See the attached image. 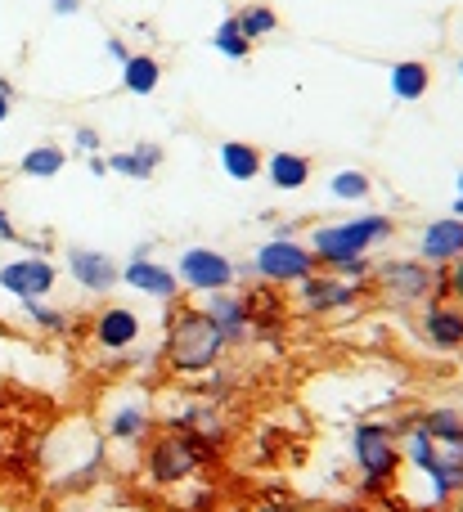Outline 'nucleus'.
Returning a JSON list of instances; mask_svg holds the SVG:
<instances>
[{
  "mask_svg": "<svg viewBox=\"0 0 463 512\" xmlns=\"http://www.w3.org/2000/svg\"><path fill=\"white\" fill-rule=\"evenodd\" d=\"M419 423L428 427V436L437 445H446V441H455V436L463 432V409L455 405H441V409H428V414H419Z\"/></svg>",
  "mask_w": 463,
  "mask_h": 512,
  "instance_id": "obj_26",
  "label": "nucleus"
},
{
  "mask_svg": "<svg viewBox=\"0 0 463 512\" xmlns=\"http://www.w3.org/2000/svg\"><path fill=\"white\" fill-rule=\"evenodd\" d=\"M450 301H459L463 306V256L450 265Z\"/></svg>",
  "mask_w": 463,
  "mask_h": 512,
  "instance_id": "obj_30",
  "label": "nucleus"
},
{
  "mask_svg": "<svg viewBox=\"0 0 463 512\" xmlns=\"http://www.w3.org/2000/svg\"><path fill=\"white\" fill-rule=\"evenodd\" d=\"M54 283H59V265L50 256H9L0 261V292H9L14 301H50Z\"/></svg>",
  "mask_w": 463,
  "mask_h": 512,
  "instance_id": "obj_9",
  "label": "nucleus"
},
{
  "mask_svg": "<svg viewBox=\"0 0 463 512\" xmlns=\"http://www.w3.org/2000/svg\"><path fill=\"white\" fill-rule=\"evenodd\" d=\"M463 256V221L459 216H441L419 230V261L432 270H450Z\"/></svg>",
  "mask_w": 463,
  "mask_h": 512,
  "instance_id": "obj_14",
  "label": "nucleus"
},
{
  "mask_svg": "<svg viewBox=\"0 0 463 512\" xmlns=\"http://www.w3.org/2000/svg\"><path fill=\"white\" fill-rule=\"evenodd\" d=\"M329 194L338 198V203H369V198H374V180L356 167H342L329 176Z\"/></svg>",
  "mask_w": 463,
  "mask_h": 512,
  "instance_id": "obj_24",
  "label": "nucleus"
},
{
  "mask_svg": "<svg viewBox=\"0 0 463 512\" xmlns=\"http://www.w3.org/2000/svg\"><path fill=\"white\" fill-rule=\"evenodd\" d=\"M419 328L437 351H459L463 346V306L459 301H428Z\"/></svg>",
  "mask_w": 463,
  "mask_h": 512,
  "instance_id": "obj_15",
  "label": "nucleus"
},
{
  "mask_svg": "<svg viewBox=\"0 0 463 512\" xmlns=\"http://www.w3.org/2000/svg\"><path fill=\"white\" fill-rule=\"evenodd\" d=\"M104 50H108V59H113V63H126V59H131V50H126V41H122V36H108V41H104Z\"/></svg>",
  "mask_w": 463,
  "mask_h": 512,
  "instance_id": "obj_32",
  "label": "nucleus"
},
{
  "mask_svg": "<svg viewBox=\"0 0 463 512\" xmlns=\"http://www.w3.org/2000/svg\"><path fill=\"white\" fill-rule=\"evenodd\" d=\"M63 270H68V279L77 283L81 292H90V297H104V292H113L117 283H122V265L99 248H68L63 252Z\"/></svg>",
  "mask_w": 463,
  "mask_h": 512,
  "instance_id": "obj_10",
  "label": "nucleus"
},
{
  "mask_svg": "<svg viewBox=\"0 0 463 512\" xmlns=\"http://www.w3.org/2000/svg\"><path fill=\"white\" fill-rule=\"evenodd\" d=\"M162 328H167V333H162V360H167V369L176 373V378H203V373H212L216 364H221L225 337H221V328L203 315V306L176 301V306H167V315H162Z\"/></svg>",
  "mask_w": 463,
  "mask_h": 512,
  "instance_id": "obj_1",
  "label": "nucleus"
},
{
  "mask_svg": "<svg viewBox=\"0 0 463 512\" xmlns=\"http://www.w3.org/2000/svg\"><path fill=\"white\" fill-rule=\"evenodd\" d=\"M216 162H221V171L230 180L248 185V180L261 176V167H266V153H261L257 144H248V140H225L221 149H216Z\"/></svg>",
  "mask_w": 463,
  "mask_h": 512,
  "instance_id": "obj_20",
  "label": "nucleus"
},
{
  "mask_svg": "<svg viewBox=\"0 0 463 512\" xmlns=\"http://www.w3.org/2000/svg\"><path fill=\"white\" fill-rule=\"evenodd\" d=\"M351 454H356V468L365 472V490H383L401 477V436L383 418L351 427Z\"/></svg>",
  "mask_w": 463,
  "mask_h": 512,
  "instance_id": "obj_4",
  "label": "nucleus"
},
{
  "mask_svg": "<svg viewBox=\"0 0 463 512\" xmlns=\"http://www.w3.org/2000/svg\"><path fill=\"white\" fill-rule=\"evenodd\" d=\"M153 432V409L144 396H126L108 418V441L117 445H144Z\"/></svg>",
  "mask_w": 463,
  "mask_h": 512,
  "instance_id": "obj_17",
  "label": "nucleus"
},
{
  "mask_svg": "<svg viewBox=\"0 0 463 512\" xmlns=\"http://www.w3.org/2000/svg\"><path fill=\"white\" fill-rule=\"evenodd\" d=\"M203 315L221 328L225 346H243L252 342V310H248V292H207L203 297Z\"/></svg>",
  "mask_w": 463,
  "mask_h": 512,
  "instance_id": "obj_13",
  "label": "nucleus"
},
{
  "mask_svg": "<svg viewBox=\"0 0 463 512\" xmlns=\"http://www.w3.org/2000/svg\"><path fill=\"white\" fill-rule=\"evenodd\" d=\"M252 512H306V508H293V504H261V508H252Z\"/></svg>",
  "mask_w": 463,
  "mask_h": 512,
  "instance_id": "obj_36",
  "label": "nucleus"
},
{
  "mask_svg": "<svg viewBox=\"0 0 463 512\" xmlns=\"http://www.w3.org/2000/svg\"><path fill=\"white\" fill-rule=\"evenodd\" d=\"M162 86V59L158 54H131L122 63V90L126 95H153Z\"/></svg>",
  "mask_w": 463,
  "mask_h": 512,
  "instance_id": "obj_21",
  "label": "nucleus"
},
{
  "mask_svg": "<svg viewBox=\"0 0 463 512\" xmlns=\"http://www.w3.org/2000/svg\"><path fill=\"white\" fill-rule=\"evenodd\" d=\"M63 167H68V149H59V144H36L18 158V176L27 180H59Z\"/></svg>",
  "mask_w": 463,
  "mask_h": 512,
  "instance_id": "obj_22",
  "label": "nucleus"
},
{
  "mask_svg": "<svg viewBox=\"0 0 463 512\" xmlns=\"http://www.w3.org/2000/svg\"><path fill=\"white\" fill-rule=\"evenodd\" d=\"M369 283L396 306H428L432 301V265H423L419 256H387L374 265Z\"/></svg>",
  "mask_w": 463,
  "mask_h": 512,
  "instance_id": "obj_6",
  "label": "nucleus"
},
{
  "mask_svg": "<svg viewBox=\"0 0 463 512\" xmlns=\"http://www.w3.org/2000/svg\"><path fill=\"white\" fill-rule=\"evenodd\" d=\"M176 279L185 292H198V297H207V292H225L239 283V265L230 261L225 252L216 248H203V243H194V248H185L176 256Z\"/></svg>",
  "mask_w": 463,
  "mask_h": 512,
  "instance_id": "obj_7",
  "label": "nucleus"
},
{
  "mask_svg": "<svg viewBox=\"0 0 463 512\" xmlns=\"http://www.w3.org/2000/svg\"><path fill=\"white\" fill-rule=\"evenodd\" d=\"M459 81H463V59H459Z\"/></svg>",
  "mask_w": 463,
  "mask_h": 512,
  "instance_id": "obj_39",
  "label": "nucleus"
},
{
  "mask_svg": "<svg viewBox=\"0 0 463 512\" xmlns=\"http://www.w3.org/2000/svg\"><path fill=\"white\" fill-rule=\"evenodd\" d=\"M77 9H81V0H54V14L59 18H72Z\"/></svg>",
  "mask_w": 463,
  "mask_h": 512,
  "instance_id": "obj_33",
  "label": "nucleus"
},
{
  "mask_svg": "<svg viewBox=\"0 0 463 512\" xmlns=\"http://www.w3.org/2000/svg\"><path fill=\"white\" fill-rule=\"evenodd\" d=\"M234 18H239L243 36H248L252 45H257V41H266V36H275V32H279V14H275V5H266V0H252V5H243Z\"/></svg>",
  "mask_w": 463,
  "mask_h": 512,
  "instance_id": "obj_23",
  "label": "nucleus"
},
{
  "mask_svg": "<svg viewBox=\"0 0 463 512\" xmlns=\"http://www.w3.org/2000/svg\"><path fill=\"white\" fill-rule=\"evenodd\" d=\"M86 167H90V176H108V162L104 158H86Z\"/></svg>",
  "mask_w": 463,
  "mask_h": 512,
  "instance_id": "obj_35",
  "label": "nucleus"
},
{
  "mask_svg": "<svg viewBox=\"0 0 463 512\" xmlns=\"http://www.w3.org/2000/svg\"><path fill=\"white\" fill-rule=\"evenodd\" d=\"M212 463V450H207L203 436L194 432H162L149 441V450H144V472H149L153 486L171 490V486H185V481H194L198 472Z\"/></svg>",
  "mask_w": 463,
  "mask_h": 512,
  "instance_id": "obj_3",
  "label": "nucleus"
},
{
  "mask_svg": "<svg viewBox=\"0 0 463 512\" xmlns=\"http://www.w3.org/2000/svg\"><path fill=\"white\" fill-rule=\"evenodd\" d=\"M162 144H153V140H144V144H135V149H117V153H108V171L113 176H126V180H153L158 176V167H162Z\"/></svg>",
  "mask_w": 463,
  "mask_h": 512,
  "instance_id": "obj_18",
  "label": "nucleus"
},
{
  "mask_svg": "<svg viewBox=\"0 0 463 512\" xmlns=\"http://www.w3.org/2000/svg\"><path fill=\"white\" fill-rule=\"evenodd\" d=\"M324 270H333L338 279H347V283H369L374 279V261H369V256H347V261H333V265H324Z\"/></svg>",
  "mask_w": 463,
  "mask_h": 512,
  "instance_id": "obj_28",
  "label": "nucleus"
},
{
  "mask_svg": "<svg viewBox=\"0 0 463 512\" xmlns=\"http://www.w3.org/2000/svg\"><path fill=\"white\" fill-rule=\"evenodd\" d=\"M140 337H144V319H140V310H131V306H104L90 319V342L108 355L131 351Z\"/></svg>",
  "mask_w": 463,
  "mask_h": 512,
  "instance_id": "obj_12",
  "label": "nucleus"
},
{
  "mask_svg": "<svg viewBox=\"0 0 463 512\" xmlns=\"http://www.w3.org/2000/svg\"><path fill=\"white\" fill-rule=\"evenodd\" d=\"M9 104H14V95H9V90H0V126L9 122Z\"/></svg>",
  "mask_w": 463,
  "mask_h": 512,
  "instance_id": "obj_34",
  "label": "nucleus"
},
{
  "mask_svg": "<svg viewBox=\"0 0 463 512\" xmlns=\"http://www.w3.org/2000/svg\"><path fill=\"white\" fill-rule=\"evenodd\" d=\"M212 45H216V54H225V59H234V63L252 59V41H248V36H243V27H239V18H234V14L216 23Z\"/></svg>",
  "mask_w": 463,
  "mask_h": 512,
  "instance_id": "obj_25",
  "label": "nucleus"
},
{
  "mask_svg": "<svg viewBox=\"0 0 463 512\" xmlns=\"http://www.w3.org/2000/svg\"><path fill=\"white\" fill-rule=\"evenodd\" d=\"M18 306H23V315L32 319L41 333H63V328H68V310L50 306V301H18Z\"/></svg>",
  "mask_w": 463,
  "mask_h": 512,
  "instance_id": "obj_27",
  "label": "nucleus"
},
{
  "mask_svg": "<svg viewBox=\"0 0 463 512\" xmlns=\"http://www.w3.org/2000/svg\"><path fill=\"white\" fill-rule=\"evenodd\" d=\"M23 234H18V225L9 221V212H5V203H0V243H18Z\"/></svg>",
  "mask_w": 463,
  "mask_h": 512,
  "instance_id": "obj_31",
  "label": "nucleus"
},
{
  "mask_svg": "<svg viewBox=\"0 0 463 512\" xmlns=\"http://www.w3.org/2000/svg\"><path fill=\"white\" fill-rule=\"evenodd\" d=\"M450 504H455V508H450V512H463V486L455 490V499H450Z\"/></svg>",
  "mask_w": 463,
  "mask_h": 512,
  "instance_id": "obj_37",
  "label": "nucleus"
},
{
  "mask_svg": "<svg viewBox=\"0 0 463 512\" xmlns=\"http://www.w3.org/2000/svg\"><path fill=\"white\" fill-rule=\"evenodd\" d=\"M248 270L257 274L266 288H293V283H302L306 274L320 270V256L297 239H266L257 252H252Z\"/></svg>",
  "mask_w": 463,
  "mask_h": 512,
  "instance_id": "obj_5",
  "label": "nucleus"
},
{
  "mask_svg": "<svg viewBox=\"0 0 463 512\" xmlns=\"http://www.w3.org/2000/svg\"><path fill=\"white\" fill-rule=\"evenodd\" d=\"M122 283L131 292H140V297L162 301V306H176V301L185 297L176 270H171V265H162V261H153V256H131V261L122 265Z\"/></svg>",
  "mask_w": 463,
  "mask_h": 512,
  "instance_id": "obj_11",
  "label": "nucleus"
},
{
  "mask_svg": "<svg viewBox=\"0 0 463 512\" xmlns=\"http://www.w3.org/2000/svg\"><path fill=\"white\" fill-rule=\"evenodd\" d=\"M387 86H392V99L419 104V99H428V90H432V68L423 59H401L387 68Z\"/></svg>",
  "mask_w": 463,
  "mask_h": 512,
  "instance_id": "obj_19",
  "label": "nucleus"
},
{
  "mask_svg": "<svg viewBox=\"0 0 463 512\" xmlns=\"http://www.w3.org/2000/svg\"><path fill=\"white\" fill-rule=\"evenodd\" d=\"M455 189H459V198H463V171H459V176H455Z\"/></svg>",
  "mask_w": 463,
  "mask_h": 512,
  "instance_id": "obj_38",
  "label": "nucleus"
},
{
  "mask_svg": "<svg viewBox=\"0 0 463 512\" xmlns=\"http://www.w3.org/2000/svg\"><path fill=\"white\" fill-rule=\"evenodd\" d=\"M293 301L306 310V315H342V310H356L360 306V297L369 292V283H347V279H338L333 270H315V274H306L302 283H293Z\"/></svg>",
  "mask_w": 463,
  "mask_h": 512,
  "instance_id": "obj_8",
  "label": "nucleus"
},
{
  "mask_svg": "<svg viewBox=\"0 0 463 512\" xmlns=\"http://www.w3.org/2000/svg\"><path fill=\"white\" fill-rule=\"evenodd\" d=\"M261 176H266L270 189H279V194H297V189L311 185L315 162L306 158V153H297V149H275V153H266Z\"/></svg>",
  "mask_w": 463,
  "mask_h": 512,
  "instance_id": "obj_16",
  "label": "nucleus"
},
{
  "mask_svg": "<svg viewBox=\"0 0 463 512\" xmlns=\"http://www.w3.org/2000/svg\"><path fill=\"white\" fill-rule=\"evenodd\" d=\"M396 239V221L387 212H365V216H351V221H329V225H315L311 230V248L320 256V265L333 261H347V256H365L378 243Z\"/></svg>",
  "mask_w": 463,
  "mask_h": 512,
  "instance_id": "obj_2",
  "label": "nucleus"
},
{
  "mask_svg": "<svg viewBox=\"0 0 463 512\" xmlns=\"http://www.w3.org/2000/svg\"><path fill=\"white\" fill-rule=\"evenodd\" d=\"M72 149L86 153V158H99V149H104V135H99L95 126H77V131H72Z\"/></svg>",
  "mask_w": 463,
  "mask_h": 512,
  "instance_id": "obj_29",
  "label": "nucleus"
}]
</instances>
